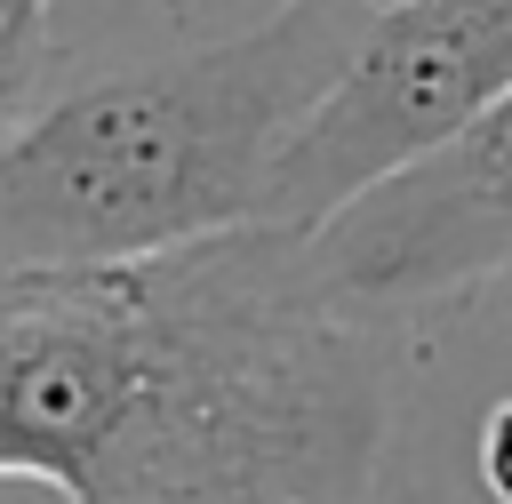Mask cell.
Returning <instances> with one entry per match:
<instances>
[{"instance_id": "1", "label": "cell", "mask_w": 512, "mask_h": 504, "mask_svg": "<svg viewBox=\"0 0 512 504\" xmlns=\"http://www.w3.org/2000/svg\"><path fill=\"white\" fill-rule=\"evenodd\" d=\"M384 432V328L288 224L0 280V472L64 504H360Z\"/></svg>"}, {"instance_id": "2", "label": "cell", "mask_w": 512, "mask_h": 504, "mask_svg": "<svg viewBox=\"0 0 512 504\" xmlns=\"http://www.w3.org/2000/svg\"><path fill=\"white\" fill-rule=\"evenodd\" d=\"M360 0H272L256 24L40 104L0 136V280L136 264L264 216V176L352 56Z\"/></svg>"}, {"instance_id": "3", "label": "cell", "mask_w": 512, "mask_h": 504, "mask_svg": "<svg viewBox=\"0 0 512 504\" xmlns=\"http://www.w3.org/2000/svg\"><path fill=\"white\" fill-rule=\"evenodd\" d=\"M512 88V0H392L368 8L352 56L296 120L264 176V216L312 232L352 192L448 144L480 104Z\"/></svg>"}, {"instance_id": "4", "label": "cell", "mask_w": 512, "mask_h": 504, "mask_svg": "<svg viewBox=\"0 0 512 504\" xmlns=\"http://www.w3.org/2000/svg\"><path fill=\"white\" fill-rule=\"evenodd\" d=\"M304 264L344 312L376 328L392 312L504 280L512 272V88L480 104L448 144L352 192L336 216H320L304 232Z\"/></svg>"}, {"instance_id": "5", "label": "cell", "mask_w": 512, "mask_h": 504, "mask_svg": "<svg viewBox=\"0 0 512 504\" xmlns=\"http://www.w3.org/2000/svg\"><path fill=\"white\" fill-rule=\"evenodd\" d=\"M56 56V8L48 0H0V136L32 120V96Z\"/></svg>"}, {"instance_id": "6", "label": "cell", "mask_w": 512, "mask_h": 504, "mask_svg": "<svg viewBox=\"0 0 512 504\" xmlns=\"http://www.w3.org/2000/svg\"><path fill=\"white\" fill-rule=\"evenodd\" d=\"M480 480L496 488V504H512V400L480 424Z\"/></svg>"}, {"instance_id": "7", "label": "cell", "mask_w": 512, "mask_h": 504, "mask_svg": "<svg viewBox=\"0 0 512 504\" xmlns=\"http://www.w3.org/2000/svg\"><path fill=\"white\" fill-rule=\"evenodd\" d=\"M360 8H392V0H360Z\"/></svg>"}]
</instances>
